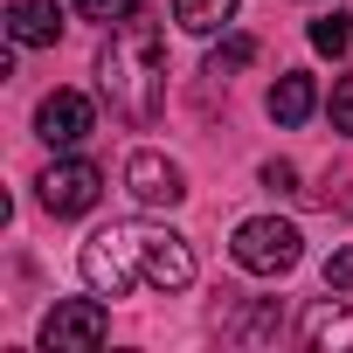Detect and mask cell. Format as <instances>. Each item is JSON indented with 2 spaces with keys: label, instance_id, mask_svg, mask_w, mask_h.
<instances>
[{
  "label": "cell",
  "instance_id": "6da1fadb",
  "mask_svg": "<svg viewBox=\"0 0 353 353\" xmlns=\"http://www.w3.org/2000/svg\"><path fill=\"white\" fill-rule=\"evenodd\" d=\"M83 284L97 298H132V291H188L194 284V250L159 222H111L83 243L77 256Z\"/></svg>",
  "mask_w": 353,
  "mask_h": 353
},
{
  "label": "cell",
  "instance_id": "7a4b0ae2",
  "mask_svg": "<svg viewBox=\"0 0 353 353\" xmlns=\"http://www.w3.org/2000/svg\"><path fill=\"white\" fill-rule=\"evenodd\" d=\"M97 90L111 104V118L125 125H152L166 111V35L152 14H125L97 56Z\"/></svg>",
  "mask_w": 353,
  "mask_h": 353
},
{
  "label": "cell",
  "instance_id": "3957f363",
  "mask_svg": "<svg viewBox=\"0 0 353 353\" xmlns=\"http://www.w3.org/2000/svg\"><path fill=\"white\" fill-rule=\"evenodd\" d=\"M236 263L250 270V277H284V270H298V256H305V236H298V222H277V215H250V222H236Z\"/></svg>",
  "mask_w": 353,
  "mask_h": 353
},
{
  "label": "cell",
  "instance_id": "277c9868",
  "mask_svg": "<svg viewBox=\"0 0 353 353\" xmlns=\"http://www.w3.org/2000/svg\"><path fill=\"white\" fill-rule=\"evenodd\" d=\"M35 188H42V208H49V215H90L97 194H104V173H97L90 159H56Z\"/></svg>",
  "mask_w": 353,
  "mask_h": 353
},
{
  "label": "cell",
  "instance_id": "5b68a950",
  "mask_svg": "<svg viewBox=\"0 0 353 353\" xmlns=\"http://www.w3.org/2000/svg\"><path fill=\"white\" fill-rule=\"evenodd\" d=\"M125 188H132L139 208H181L188 201V181H181V166L166 152H132L125 159Z\"/></svg>",
  "mask_w": 353,
  "mask_h": 353
},
{
  "label": "cell",
  "instance_id": "8992f818",
  "mask_svg": "<svg viewBox=\"0 0 353 353\" xmlns=\"http://www.w3.org/2000/svg\"><path fill=\"white\" fill-rule=\"evenodd\" d=\"M104 332H111V319H104L97 298H63L42 319V346L49 353H63V346H104Z\"/></svg>",
  "mask_w": 353,
  "mask_h": 353
},
{
  "label": "cell",
  "instance_id": "52a82bcc",
  "mask_svg": "<svg viewBox=\"0 0 353 353\" xmlns=\"http://www.w3.org/2000/svg\"><path fill=\"white\" fill-rule=\"evenodd\" d=\"M35 132H42L49 145H77V139L90 132V97H83V90H49V97L35 104Z\"/></svg>",
  "mask_w": 353,
  "mask_h": 353
},
{
  "label": "cell",
  "instance_id": "ba28073f",
  "mask_svg": "<svg viewBox=\"0 0 353 353\" xmlns=\"http://www.w3.org/2000/svg\"><path fill=\"white\" fill-rule=\"evenodd\" d=\"M8 35H14V49H56L63 8H56V0H14V8H8Z\"/></svg>",
  "mask_w": 353,
  "mask_h": 353
},
{
  "label": "cell",
  "instance_id": "9c48e42d",
  "mask_svg": "<svg viewBox=\"0 0 353 353\" xmlns=\"http://www.w3.org/2000/svg\"><path fill=\"white\" fill-rule=\"evenodd\" d=\"M305 339H312L319 353H353V312H346L339 298H319V305L305 312Z\"/></svg>",
  "mask_w": 353,
  "mask_h": 353
},
{
  "label": "cell",
  "instance_id": "30bf717a",
  "mask_svg": "<svg viewBox=\"0 0 353 353\" xmlns=\"http://www.w3.org/2000/svg\"><path fill=\"white\" fill-rule=\"evenodd\" d=\"M312 111H319V83H312L305 70H284V77L270 83V118H277V125H305Z\"/></svg>",
  "mask_w": 353,
  "mask_h": 353
},
{
  "label": "cell",
  "instance_id": "8fae6325",
  "mask_svg": "<svg viewBox=\"0 0 353 353\" xmlns=\"http://www.w3.org/2000/svg\"><path fill=\"white\" fill-rule=\"evenodd\" d=\"M173 21L188 35H215V28L236 21V0H173Z\"/></svg>",
  "mask_w": 353,
  "mask_h": 353
},
{
  "label": "cell",
  "instance_id": "7c38bea8",
  "mask_svg": "<svg viewBox=\"0 0 353 353\" xmlns=\"http://www.w3.org/2000/svg\"><path fill=\"white\" fill-rule=\"evenodd\" d=\"M250 63H256V42H250V35H229V42H215V49H208V70H201V77L229 83V77H236V70H250Z\"/></svg>",
  "mask_w": 353,
  "mask_h": 353
},
{
  "label": "cell",
  "instance_id": "4fadbf2b",
  "mask_svg": "<svg viewBox=\"0 0 353 353\" xmlns=\"http://www.w3.org/2000/svg\"><path fill=\"white\" fill-rule=\"evenodd\" d=\"M312 49L319 56H346L353 49V14H319L312 21Z\"/></svg>",
  "mask_w": 353,
  "mask_h": 353
},
{
  "label": "cell",
  "instance_id": "5bb4252c",
  "mask_svg": "<svg viewBox=\"0 0 353 353\" xmlns=\"http://www.w3.org/2000/svg\"><path fill=\"white\" fill-rule=\"evenodd\" d=\"M77 14H83V21H104V28H118L125 14H139V0H77Z\"/></svg>",
  "mask_w": 353,
  "mask_h": 353
},
{
  "label": "cell",
  "instance_id": "9a60e30c",
  "mask_svg": "<svg viewBox=\"0 0 353 353\" xmlns=\"http://www.w3.org/2000/svg\"><path fill=\"white\" fill-rule=\"evenodd\" d=\"M325 111H332V132H346V139H353V77H339V83H332V104H325Z\"/></svg>",
  "mask_w": 353,
  "mask_h": 353
},
{
  "label": "cell",
  "instance_id": "2e32d148",
  "mask_svg": "<svg viewBox=\"0 0 353 353\" xmlns=\"http://www.w3.org/2000/svg\"><path fill=\"white\" fill-rule=\"evenodd\" d=\"M263 188L270 194H298V166L291 159H263Z\"/></svg>",
  "mask_w": 353,
  "mask_h": 353
},
{
  "label": "cell",
  "instance_id": "e0dca14e",
  "mask_svg": "<svg viewBox=\"0 0 353 353\" xmlns=\"http://www.w3.org/2000/svg\"><path fill=\"white\" fill-rule=\"evenodd\" d=\"M325 291H353V250H332L325 256Z\"/></svg>",
  "mask_w": 353,
  "mask_h": 353
}]
</instances>
